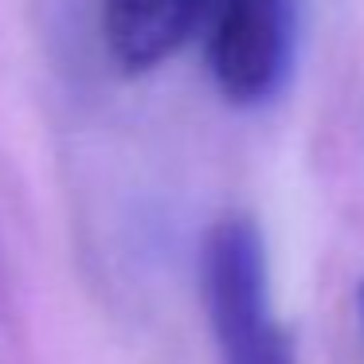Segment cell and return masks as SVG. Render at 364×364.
<instances>
[{"label": "cell", "mask_w": 364, "mask_h": 364, "mask_svg": "<svg viewBox=\"0 0 364 364\" xmlns=\"http://www.w3.org/2000/svg\"><path fill=\"white\" fill-rule=\"evenodd\" d=\"M298 43V0H212L208 71L231 106H262L286 87Z\"/></svg>", "instance_id": "2"}, {"label": "cell", "mask_w": 364, "mask_h": 364, "mask_svg": "<svg viewBox=\"0 0 364 364\" xmlns=\"http://www.w3.org/2000/svg\"><path fill=\"white\" fill-rule=\"evenodd\" d=\"M356 317H360V329H364V282L356 286Z\"/></svg>", "instance_id": "4"}, {"label": "cell", "mask_w": 364, "mask_h": 364, "mask_svg": "<svg viewBox=\"0 0 364 364\" xmlns=\"http://www.w3.org/2000/svg\"><path fill=\"white\" fill-rule=\"evenodd\" d=\"M212 0H102L106 48L122 71H153L208 24Z\"/></svg>", "instance_id": "3"}, {"label": "cell", "mask_w": 364, "mask_h": 364, "mask_svg": "<svg viewBox=\"0 0 364 364\" xmlns=\"http://www.w3.org/2000/svg\"><path fill=\"white\" fill-rule=\"evenodd\" d=\"M200 294L220 364H298L290 333L270 309L262 231L247 215H228L204 235Z\"/></svg>", "instance_id": "1"}]
</instances>
